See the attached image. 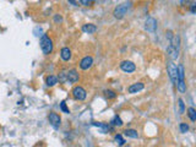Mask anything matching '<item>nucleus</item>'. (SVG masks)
<instances>
[{"mask_svg": "<svg viewBox=\"0 0 196 147\" xmlns=\"http://www.w3.org/2000/svg\"><path fill=\"white\" fill-rule=\"evenodd\" d=\"M176 88L180 93H185V91H186L185 71H184V66L181 64L178 66V85H176Z\"/></svg>", "mask_w": 196, "mask_h": 147, "instance_id": "obj_1", "label": "nucleus"}, {"mask_svg": "<svg viewBox=\"0 0 196 147\" xmlns=\"http://www.w3.org/2000/svg\"><path fill=\"white\" fill-rule=\"evenodd\" d=\"M39 44H41V49H42L43 54L48 55V54H50V53L53 52V41H52V38H49L47 34H43V36H42Z\"/></svg>", "mask_w": 196, "mask_h": 147, "instance_id": "obj_2", "label": "nucleus"}, {"mask_svg": "<svg viewBox=\"0 0 196 147\" xmlns=\"http://www.w3.org/2000/svg\"><path fill=\"white\" fill-rule=\"evenodd\" d=\"M167 71H168V74H169V77H170V80H172L173 85L176 86V85H178V66H176L173 61L169 60V61L167 63Z\"/></svg>", "mask_w": 196, "mask_h": 147, "instance_id": "obj_3", "label": "nucleus"}, {"mask_svg": "<svg viewBox=\"0 0 196 147\" xmlns=\"http://www.w3.org/2000/svg\"><path fill=\"white\" fill-rule=\"evenodd\" d=\"M130 5H131V3H124V4L118 5V6L114 9V13H113L114 17H115V19H119V20L123 19V17L126 15V13H128Z\"/></svg>", "mask_w": 196, "mask_h": 147, "instance_id": "obj_4", "label": "nucleus"}, {"mask_svg": "<svg viewBox=\"0 0 196 147\" xmlns=\"http://www.w3.org/2000/svg\"><path fill=\"white\" fill-rule=\"evenodd\" d=\"M72 96L77 101H85L86 97H87V93H86V90L81 86H75L74 90H72Z\"/></svg>", "mask_w": 196, "mask_h": 147, "instance_id": "obj_5", "label": "nucleus"}, {"mask_svg": "<svg viewBox=\"0 0 196 147\" xmlns=\"http://www.w3.org/2000/svg\"><path fill=\"white\" fill-rule=\"evenodd\" d=\"M120 69H122L124 72L130 74V72H134V71L136 70V65H135L132 61H130V60H124V61L120 63Z\"/></svg>", "mask_w": 196, "mask_h": 147, "instance_id": "obj_6", "label": "nucleus"}, {"mask_svg": "<svg viewBox=\"0 0 196 147\" xmlns=\"http://www.w3.org/2000/svg\"><path fill=\"white\" fill-rule=\"evenodd\" d=\"M66 80L67 82H71V84H75L80 80V75L76 69H71L69 71H66Z\"/></svg>", "mask_w": 196, "mask_h": 147, "instance_id": "obj_7", "label": "nucleus"}, {"mask_svg": "<svg viewBox=\"0 0 196 147\" xmlns=\"http://www.w3.org/2000/svg\"><path fill=\"white\" fill-rule=\"evenodd\" d=\"M48 120H49V123H50V125L53 126V127H55V129H58L59 126H60V121H61V118L56 114V113H49V115H48Z\"/></svg>", "mask_w": 196, "mask_h": 147, "instance_id": "obj_8", "label": "nucleus"}, {"mask_svg": "<svg viewBox=\"0 0 196 147\" xmlns=\"http://www.w3.org/2000/svg\"><path fill=\"white\" fill-rule=\"evenodd\" d=\"M145 28L148 32H154L157 30V20H154L153 17H148L145 22Z\"/></svg>", "mask_w": 196, "mask_h": 147, "instance_id": "obj_9", "label": "nucleus"}, {"mask_svg": "<svg viewBox=\"0 0 196 147\" xmlns=\"http://www.w3.org/2000/svg\"><path fill=\"white\" fill-rule=\"evenodd\" d=\"M92 64H93V58L92 56H85L81 61H80V67L82 69V70H88L91 66H92Z\"/></svg>", "mask_w": 196, "mask_h": 147, "instance_id": "obj_10", "label": "nucleus"}, {"mask_svg": "<svg viewBox=\"0 0 196 147\" xmlns=\"http://www.w3.org/2000/svg\"><path fill=\"white\" fill-rule=\"evenodd\" d=\"M143 87H145V85H143L142 82H136V84H132V85H130V86L128 87V92L131 93V95H134V93H137V92L142 91Z\"/></svg>", "mask_w": 196, "mask_h": 147, "instance_id": "obj_11", "label": "nucleus"}, {"mask_svg": "<svg viewBox=\"0 0 196 147\" xmlns=\"http://www.w3.org/2000/svg\"><path fill=\"white\" fill-rule=\"evenodd\" d=\"M167 55H168V58L170 59V61H173V60H175V59L179 56V52H178L174 47H172V45L169 44V47L167 48Z\"/></svg>", "mask_w": 196, "mask_h": 147, "instance_id": "obj_12", "label": "nucleus"}, {"mask_svg": "<svg viewBox=\"0 0 196 147\" xmlns=\"http://www.w3.org/2000/svg\"><path fill=\"white\" fill-rule=\"evenodd\" d=\"M60 56L64 61H69L71 59V50L67 48V47H64L61 50H60Z\"/></svg>", "mask_w": 196, "mask_h": 147, "instance_id": "obj_13", "label": "nucleus"}, {"mask_svg": "<svg viewBox=\"0 0 196 147\" xmlns=\"http://www.w3.org/2000/svg\"><path fill=\"white\" fill-rule=\"evenodd\" d=\"M82 31H83L85 33L91 34V33H94V32L97 31V27H96V25H93V23H86V25L82 26Z\"/></svg>", "mask_w": 196, "mask_h": 147, "instance_id": "obj_14", "label": "nucleus"}, {"mask_svg": "<svg viewBox=\"0 0 196 147\" xmlns=\"http://www.w3.org/2000/svg\"><path fill=\"white\" fill-rule=\"evenodd\" d=\"M45 84H47L48 87H53V86H55L58 84V77L54 76V75H49L45 79Z\"/></svg>", "mask_w": 196, "mask_h": 147, "instance_id": "obj_15", "label": "nucleus"}, {"mask_svg": "<svg viewBox=\"0 0 196 147\" xmlns=\"http://www.w3.org/2000/svg\"><path fill=\"white\" fill-rule=\"evenodd\" d=\"M92 125L101 127V130H102L103 134H107L108 131H111V126H109L108 124H106V123H92Z\"/></svg>", "mask_w": 196, "mask_h": 147, "instance_id": "obj_16", "label": "nucleus"}, {"mask_svg": "<svg viewBox=\"0 0 196 147\" xmlns=\"http://www.w3.org/2000/svg\"><path fill=\"white\" fill-rule=\"evenodd\" d=\"M124 135L128 136V137H131V138H137L139 137V132L134 129H126L124 131Z\"/></svg>", "mask_w": 196, "mask_h": 147, "instance_id": "obj_17", "label": "nucleus"}, {"mask_svg": "<svg viewBox=\"0 0 196 147\" xmlns=\"http://www.w3.org/2000/svg\"><path fill=\"white\" fill-rule=\"evenodd\" d=\"M112 125H114V126H118V127H120V126H123V120H122V118L120 117H118V115H115L113 119H112Z\"/></svg>", "mask_w": 196, "mask_h": 147, "instance_id": "obj_18", "label": "nucleus"}, {"mask_svg": "<svg viewBox=\"0 0 196 147\" xmlns=\"http://www.w3.org/2000/svg\"><path fill=\"white\" fill-rule=\"evenodd\" d=\"M187 115H189V118H190L191 121H195V120H196V110H195L192 107H190V108L187 109Z\"/></svg>", "mask_w": 196, "mask_h": 147, "instance_id": "obj_19", "label": "nucleus"}, {"mask_svg": "<svg viewBox=\"0 0 196 147\" xmlns=\"http://www.w3.org/2000/svg\"><path fill=\"white\" fill-rule=\"evenodd\" d=\"M58 80H59V82H61V84L67 82V80H66V71H65V70H63V71L59 72V77H58Z\"/></svg>", "mask_w": 196, "mask_h": 147, "instance_id": "obj_20", "label": "nucleus"}, {"mask_svg": "<svg viewBox=\"0 0 196 147\" xmlns=\"http://www.w3.org/2000/svg\"><path fill=\"white\" fill-rule=\"evenodd\" d=\"M114 141L118 143V146H123V145L125 143V140L123 138V136H122L120 134H117V135L114 136Z\"/></svg>", "mask_w": 196, "mask_h": 147, "instance_id": "obj_21", "label": "nucleus"}, {"mask_svg": "<svg viewBox=\"0 0 196 147\" xmlns=\"http://www.w3.org/2000/svg\"><path fill=\"white\" fill-rule=\"evenodd\" d=\"M104 95H106L107 98H109V99H114V98L117 97V93H115L114 91H112V90H106V91H104Z\"/></svg>", "mask_w": 196, "mask_h": 147, "instance_id": "obj_22", "label": "nucleus"}, {"mask_svg": "<svg viewBox=\"0 0 196 147\" xmlns=\"http://www.w3.org/2000/svg\"><path fill=\"white\" fill-rule=\"evenodd\" d=\"M179 129H180V132L185 134V132H187V131H189V125H187L186 123H181V124L179 125Z\"/></svg>", "mask_w": 196, "mask_h": 147, "instance_id": "obj_23", "label": "nucleus"}, {"mask_svg": "<svg viewBox=\"0 0 196 147\" xmlns=\"http://www.w3.org/2000/svg\"><path fill=\"white\" fill-rule=\"evenodd\" d=\"M178 103H179V113H180V114H183V113L185 112V106H184V101H183V99H179V101H178Z\"/></svg>", "mask_w": 196, "mask_h": 147, "instance_id": "obj_24", "label": "nucleus"}, {"mask_svg": "<svg viewBox=\"0 0 196 147\" xmlns=\"http://www.w3.org/2000/svg\"><path fill=\"white\" fill-rule=\"evenodd\" d=\"M60 109H61L64 113H66V114H69V113H70V110H69V108L66 107V103H65L64 101L60 103Z\"/></svg>", "mask_w": 196, "mask_h": 147, "instance_id": "obj_25", "label": "nucleus"}, {"mask_svg": "<svg viewBox=\"0 0 196 147\" xmlns=\"http://www.w3.org/2000/svg\"><path fill=\"white\" fill-rule=\"evenodd\" d=\"M78 4H82L83 6H89V5H92L93 4V2H91V0H81V2H78Z\"/></svg>", "mask_w": 196, "mask_h": 147, "instance_id": "obj_26", "label": "nucleus"}, {"mask_svg": "<svg viewBox=\"0 0 196 147\" xmlns=\"http://www.w3.org/2000/svg\"><path fill=\"white\" fill-rule=\"evenodd\" d=\"M54 21H55V22H61V21H63V17H61L60 15H55Z\"/></svg>", "mask_w": 196, "mask_h": 147, "instance_id": "obj_27", "label": "nucleus"}, {"mask_svg": "<svg viewBox=\"0 0 196 147\" xmlns=\"http://www.w3.org/2000/svg\"><path fill=\"white\" fill-rule=\"evenodd\" d=\"M191 13H192V14L196 13V3H192V4H191Z\"/></svg>", "mask_w": 196, "mask_h": 147, "instance_id": "obj_28", "label": "nucleus"}, {"mask_svg": "<svg viewBox=\"0 0 196 147\" xmlns=\"http://www.w3.org/2000/svg\"><path fill=\"white\" fill-rule=\"evenodd\" d=\"M167 38H168L169 41H172V38H173V32H172V31H168V32H167Z\"/></svg>", "mask_w": 196, "mask_h": 147, "instance_id": "obj_29", "label": "nucleus"}]
</instances>
